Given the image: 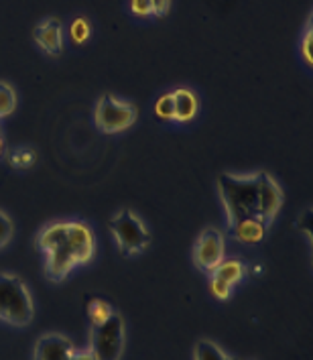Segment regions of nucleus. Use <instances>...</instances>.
I'll return each mask as SVG.
<instances>
[{
  "label": "nucleus",
  "instance_id": "obj_21",
  "mask_svg": "<svg viewBox=\"0 0 313 360\" xmlns=\"http://www.w3.org/2000/svg\"><path fill=\"white\" fill-rule=\"evenodd\" d=\"M232 289H234V287H230L228 283H224V281H220V279H216V277L210 275V291L214 293V297H218V300H228L230 293H232Z\"/></svg>",
  "mask_w": 313,
  "mask_h": 360
},
{
  "label": "nucleus",
  "instance_id": "obj_22",
  "mask_svg": "<svg viewBox=\"0 0 313 360\" xmlns=\"http://www.w3.org/2000/svg\"><path fill=\"white\" fill-rule=\"evenodd\" d=\"M88 35H90L88 22L84 19H75L74 25H72V39H74L75 43H84L88 39Z\"/></svg>",
  "mask_w": 313,
  "mask_h": 360
},
{
  "label": "nucleus",
  "instance_id": "obj_2",
  "mask_svg": "<svg viewBox=\"0 0 313 360\" xmlns=\"http://www.w3.org/2000/svg\"><path fill=\"white\" fill-rule=\"evenodd\" d=\"M35 318V304L27 283L19 275L0 273V322L25 328Z\"/></svg>",
  "mask_w": 313,
  "mask_h": 360
},
{
  "label": "nucleus",
  "instance_id": "obj_25",
  "mask_svg": "<svg viewBox=\"0 0 313 360\" xmlns=\"http://www.w3.org/2000/svg\"><path fill=\"white\" fill-rule=\"evenodd\" d=\"M151 6H153V15H157V17H165L167 13H169L171 0H151Z\"/></svg>",
  "mask_w": 313,
  "mask_h": 360
},
{
  "label": "nucleus",
  "instance_id": "obj_15",
  "mask_svg": "<svg viewBox=\"0 0 313 360\" xmlns=\"http://www.w3.org/2000/svg\"><path fill=\"white\" fill-rule=\"evenodd\" d=\"M210 275L216 277V279H220L224 283H228L230 287H234V285H238L244 279L246 266L238 259H230V261H222L220 265L216 266Z\"/></svg>",
  "mask_w": 313,
  "mask_h": 360
},
{
  "label": "nucleus",
  "instance_id": "obj_9",
  "mask_svg": "<svg viewBox=\"0 0 313 360\" xmlns=\"http://www.w3.org/2000/svg\"><path fill=\"white\" fill-rule=\"evenodd\" d=\"M74 342L63 334L49 332L39 336L33 348V360H72L75 354Z\"/></svg>",
  "mask_w": 313,
  "mask_h": 360
},
{
  "label": "nucleus",
  "instance_id": "obj_13",
  "mask_svg": "<svg viewBox=\"0 0 313 360\" xmlns=\"http://www.w3.org/2000/svg\"><path fill=\"white\" fill-rule=\"evenodd\" d=\"M65 236H68V222H53V224L45 226L39 234V250L45 255L56 250L65 243Z\"/></svg>",
  "mask_w": 313,
  "mask_h": 360
},
{
  "label": "nucleus",
  "instance_id": "obj_23",
  "mask_svg": "<svg viewBox=\"0 0 313 360\" xmlns=\"http://www.w3.org/2000/svg\"><path fill=\"white\" fill-rule=\"evenodd\" d=\"M130 11H132L136 17H153L151 0H130Z\"/></svg>",
  "mask_w": 313,
  "mask_h": 360
},
{
  "label": "nucleus",
  "instance_id": "obj_11",
  "mask_svg": "<svg viewBox=\"0 0 313 360\" xmlns=\"http://www.w3.org/2000/svg\"><path fill=\"white\" fill-rule=\"evenodd\" d=\"M33 37L37 41V45L47 51L49 56H59L63 49V35H61V22L57 19H45L39 22Z\"/></svg>",
  "mask_w": 313,
  "mask_h": 360
},
{
  "label": "nucleus",
  "instance_id": "obj_28",
  "mask_svg": "<svg viewBox=\"0 0 313 360\" xmlns=\"http://www.w3.org/2000/svg\"><path fill=\"white\" fill-rule=\"evenodd\" d=\"M2 153H4V141H2V136H0V157H2Z\"/></svg>",
  "mask_w": 313,
  "mask_h": 360
},
{
  "label": "nucleus",
  "instance_id": "obj_20",
  "mask_svg": "<svg viewBox=\"0 0 313 360\" xmlns=\"http://www.w3.org/2000/svg\"><path fill=\"white\" fill-rule=\"evenodd\" d=\"M13 232H15V224H13V220H11L4 212H0V248H4L8 243H11Z\"/></svg>",
  "mask_w": 313,
  "mask_h": 360
},
{
  "label": "nucleus",
  "instance_id": "obj_16",
  "mask_svg": "<svg viewBox=\"0 0 313 360\" xmlns=\"http://www.w3.org/2000/svg\"><path fill=\"white\" fill-rule=\"evenodd\" d=\"M193 360H232L216 342L212 340H202L196 342L193 346Z\"/></svg>",
  "mask_w": 313,
  "mask_h": 360
},
{
  "label": "nucleus",
  "instance_id": "obj_24",
  "mask_svg": "<svg viewBox=\"0 0 313 360\" xmlns=\"http://www.w3.org/2000/svg\"><path fill=\"white\" fill-rule=\"evenodd\" d=\"M312 22L307 25V33H305V41L301 43V56L305 59V63L307 65H312L313 63V57H312Z\"/></svg>",
  "mask_w": 313,
  "mask_h": 360
},
{
  "label": "nucleus",
  "instance_id": "obj_27",
  "mask_svg": "<svg viewBox=\"0 0 313 360\" xmlns=\"http://www.w3.org/2000/svg\"><path fill=\"white\" fill-rule=\"evenodd\" d=\"M72 360H96V356H94L90 348H86V350H75V354L72 356Z\"/></svg>",
  "mask_w": 313,
  "mask_h": 360
},
{
  "label": "nucleus",
  "instance_id": "obj_3",
  "mask_svg": "<svg viewBox=\"0 0 313 360\" xmlns=\"http://www.w3.org/2000/svg\"><path fill=\"white\" fill-rule=\"evenodd\" d=\"M110 232L124 257H136L145 252L151 245V232L145 226V222L129 208L120 210L112 218Z\"/></svg>",
  "mask_w": 313,
  "mask_h": 360
},
{
  "label": "nucleus",
  "instance_id": "obj_17",
  "mask_svg": "<svg viewBox=\"0 0 313 360\" xmlns=\"http://www.w3.org/2000/svg\"><path fill=\"white\" fill-rule=\"evenodd\" d=\"M17 108V92L13 90V86L0 82V118L11 116Z\"/></svg>",
  "mask_w": 313,
  "mask_h": 360
},
{
  "label": "nucleus",
  "instance_id": "obj_7",
  "mask_svg": "<svg viewBox=\"0 0 313 360\" xmlns=\"http://www.w3.org/2000/svg\"><path fill=\"white\" fill-rule=\"evenodd\" d=\"M283 206V190L264 171H258V216L260 220L271 226V222L276 218L279 210Z\"/></svg>",
  "mask_w": 313,
  "mask_h": 360
},
{
  "label": "nucleus",
  "instance_id": "obj_19",
  "mask_svg": "<svg viewBox=\"0 0 313 360\" xmlns=\"http://www.w3.org/2000/svg\"><path fill=\"white\" fill-rule=\"evenodd\" d=\"M155 112L163 120H173V94L161 96L155 104Z\"/></svg>",
  "mask_w": 313,
  "mask_h": 360
},
{
  "label": "nucleus",
  "instance_id": "obj_14",
  "mask_svg": "<svg viewBox=\"0 0 313 360\" xmlns=\"http://www.w3.org/2000/svg\"><path fill=\"white\" fill-rule=\"evenodd\" d=\"M267 224L260 220V218H250V220H242L236 226H232V234L234 238H238L240 243H246V245H255L260 243L264 232H267Z\"/></svg>",
  "mask_w": 313,
  "mask_h": 360
},
{
  "label": "nucleus",
  "instance_id": "obj_10",
  "mask_svg": "<svg viewBox=\"0 0 313 360\" xmlns=\"http://www.w3.org/2000/svg\"><path fill=\"white\" fill-rule=\"evenodd\" d=\"M77 263H75L72 250L63 243L61 247L51 250L45 255V275L51 281H63L72 271H74Z\"/></svg>",
  "mask_w": 313,
  "mask_h": 360
},
{
  "label": "nucleus",
  "instance_id": "obj_5",
  "mask_svg": "<svg viewBox=\"0 0 313 360\" xmlns=\"http://www.w3.org/2000/svg\"><path fill=\"white\" fill-rule=\"evenodd\" d=\"M94 122L100 133H124L136 122V108L130 102L118 100L112 94H104L98 100Z\"/></svg>",
  "mask_w": 313,
  "mask_h": 360
},
{
  "label": "nucleus",
  "instance_id": "obj_12",
  "mask_svg": "<svg viewBox=\"0 0 313 360\" xmlns=\"http://www.w3.org/2000/svg\"><path fill=\"white\" fill-rule=\"evenodd\" d=\"M200 108L198 96L187 88H179L173 92V120L177 122H189Z\"/></svg>",
  "mask_w": 313,
  "mask_h": 360
},
{
  "label": "nucleus",
  "instance_id": "obj_4",
  "mask_svg": "<svg viewBox=\"0 0 313 360\" xmlns=\"http://www.w3.org/2000/svg\"><path fill=\"white\" fill-rule=\"evenodd\" d=\"M124 320L118 311H114L108 320L92 326L90 350L96 360H120L124 354Z\"/></svg>",
  "mask_w": 313,
  "mask_h": 360
},
{
  "label": "nucleus",
  "instance_id": "obj_18",
  "mask_svg": "<svg viewBox=\"0 0 313 360\" xmlns=\"http://www.w3.org/2000/svg\"><path fill=\"white\" fill-rule=\"evenodd\" d=\"M112 314H114L112 305L102 302V300H92L90 305H88V316H90L92 326H98V323H102L104 320H108Z\"/></svg>",
  "mask_w": 313,
  "mask_h": 360
},
{
  "label": "nucleus",
  "instance_id": "obj_1",
  "mask_svg": "<svg viewBox=\"0 0 313 360\" xmlns=\"http://www.w3.org/2000/svg\"><path fill=\"white\" fill-rule=\"evenodd\" d=\"M218 191L226 212L228 228L236 226L242 220L258 216V173H222L218 175Z\"/></svg>",
  "mask_w": 313,
  "mask_h": 360
},
{
  "label": "nucleus",
  "instance_id": "obj_8",
  "mask_svg": "<svg viewBox=\"0 0 313 360\" xmlns=\"http://www.w3.org/2000/svg\"><path fill=\"white\" fill-rule=\"evenodd\" d=\"M65 245L72 250L77 265L90 263L94 259V252H96V238H94L92 228L84 222H68Z\"/></svg>",
  "mask_w": 313,
  "mask_h": 360
},
{
  "label": "nucleus",
  "instance_id": "obj_26",
  "mask_svg": "<svg viewBox=\"0 0 313 360\" xmlns=\"http://www.w3.org/2000/svg\"><path fill=\"white\" fill-rule=\"evenodd\" d=\"M29 163H33V155L31 153L27 155V153L23 151L15 155V165L17 167H29Z\"/></svg>",
  "mask_w": 313,
  "mask_h": 360
},
{
  "label": "nucleus",
  "instance_id": "obj_6",
  "mask_svg": "<svg viewBox=\"0 0 313 360\" xmlns=\"http://www.w3.org/2000/svg\"><path fill=\"white\" fill-rule=\"evenodd\" d=\"M224 234L218 228H205L193 245V263L203 273H212L224 261Z\"/></svg>",
  "mask_w": 313,
  "mask_h": 360
}]
</instances>
